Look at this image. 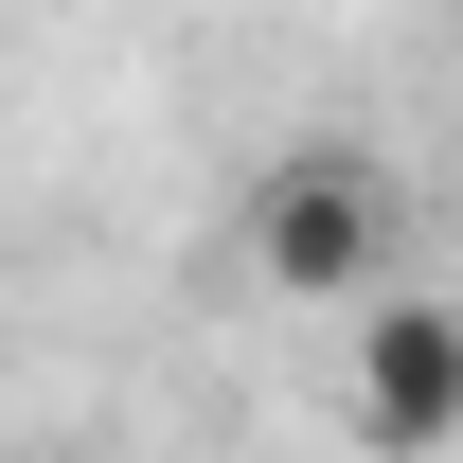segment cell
<instances>
[{"mask_svg":"<svg viewBox=\"0 0 463 463\" xmlns=\"http://www.w3.org/2000/svg\"><path fill=\"white\" fill-rule=\"evenodd\" d=\"M339 410H356L374 463H446V446H463V303H374Z\"/></svg>","mask_w":463,"mask_h":463,"instance_id":"cell-2","label":"cell"},{"mask_svg":"<svg viewBox=\"0 0 463 463\" xmlns=\"http://www.w3.org/2000/svg\"><path fill=\"white\" fill-rule=\"evenodd\" d=\"M250 286H286V303H374V286H392V178L339 161V143L268 161V178H250Z\"/></svg>","mask_w":463,"mask_h":463,"instance_id":"cell-1","label":"cell"}]
</instances>
